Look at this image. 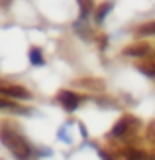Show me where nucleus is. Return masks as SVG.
Returning a JSON list of instances; mask_svg holds the SVG:
<instances>
[{"label": "nucleus", "instance_id": "obj_1", "mask_svg": "<svg viewBox=\"0 0 155 160\" xmlns=\"http://www.w3.org/2000/svg\"><path fill=\"white\" fill-rule=\"evenodd\" d=\"M0 142L12 152L16 160H34L35 152L28 138L12 127V122H0Z\"/></svg>", "mask_w": 155, "mask_h": 160}, {"label": "nucleus", "instance_id": "obj_2", "mask_svg": "<svg viewBox=\"0 0 155 160\" xmlns=\"http://www.w3.org/2000/svg\"><path fill=\"white\" fill-rule=\"evenodd\" d=\"M138 128H139V119H135V117H132V115H124L122 119H118L114 122L112 131H110V137L128 138V137H132L134 132H138Z\"/></svg>", "mask_w": 155, "mask_h": 160}, {"label": "nucleus", "instance_id": "obj_3", "mask_svg": "<svg viewBox=\"0 0 155 160\" xmlns=\"http://www.w3.org/2000/svg\"><path fill=\"white\" fill-rule=\"evenodd\" d=\"M0 97H10V99H32V93L22 87L18 83H10V81H4L0 79Z\"/></svg>", "mask_w": 155, "mask_h": 160}, {"label": "nucleus", "instance_id": "obj_4", "mask_svg": "<svg viewBox=\"0 0 155 160\" xmlns=\"http://www.w3.org/2000/svg\"><path fill=\"white\" fill-rule=\"evenodd\" d=\"M84 97H80L79 93H75V91H69V89H61L57 93V101L63 105L65 111H69V113H73V111H77V107L83 103Z\"/></svg>", "mask_w": 155, "mask_h": 160}, {"label": "nucleus", "instance_id": "obj_5", "mask_svg": "<svg viewBox=\"0 0 155 160\" xmlns=\"http://www.w3.org/2000/svg\"><path fill=\"white\" fill-rule=\"evenodd\" d=\"M151 53V46L145 42H138V44H130L128 48H124V55L130 58H147Z\"/></svg>", "mask_w": 155, "mask_h": 160}, {"label": "nucleus", "instance_id": "obj_6", "mask_svg": "<svg viewBox=\"0 0 155 160\" xmlns=\"http://www.w3.org/2000/svg\"><path fill=\"white\" fill-rule=\"evenodd\" d=\"M0 111H10V113H18V115H30L32 113L28 107H22L14 101L6 99V97H0Z\"/></svg>", "mask_w": 155, "mask_h": 160}, {"label": "nucleus", "instance_id": "obj_7", "mask_svg": "<svg viewBox=\"0 0 155 160\" xmlns=\"http://www.w3.org/2000/svg\"><path fill=\"white\" fill-rule=\"evenodd\" d=\"M77 85H80V87H86V89H92V91H102V89H104V81H102V79H94V77L79 79Z\"/></svg>", "mask_w": 155, "mask_h": 160}, {"label": "nucleus", "instance_id": "obj_8", "mask_svg": "<svg viewBox=\"0 0 155 160\" xmlns=\"http://www.w3.org/2000/svg\"><path fill=\"white\" fill-rule=\"evenodd\" d=\"M112 8H114V4H112V2H102L100 6H98L96 12H94V20H96V24H102V22H104V18L110 14V10H112Z\"/></svg>", "mask_w": 155, "mask_h": 160}, {"label": "nucleus", "instance_id": "obj_9", "mask_svg": "<svg viewBox=\"0 0 155 160\" xmlns=\"http://www.w3.org/2000/svg\"><path fill=\"white\" fill-rule=\"evenodd\" d=\"M77 2L80 8V20L89 18V14H92V10H94V0H77Z\"/></svg>", "mask_w": 155, "mask_h": 160}, {"label": "nucleus", "instance_id": "obj_10", "mask_svg": "<svg viewBox=\"0 0 155 160\" xmlns=\"http://www.w3.org/2000/svg\"><path fill=\"white\" fill-rule=\"evenodd\" d=\"M135 67H138V71H141V73H144L145 77H151V79H155V65L151 63L149 59L141 61V63H138Z\"/></svg>", "mask_w": 155, "mask_h": 160}, {"label": "nucleus", "instance_id": "obj_11", "mask_svg": "<svg viewBox=\"0 0 155 160\" xmlns=\"http://www.w3.org/2000/svg\"><path fill=\"white\" fill-rule=\"evenodd\" d=\"M30 61H32V65H43L45 63L39 48H30Z\"/></svg>", "mask_w": 155, "mask_h": 160}, {"label": "nucleus", "instance_id": "obj_12", "mask_svg": "<svg viewBox=\"0 0 155 160\" xmlns=\"http://www.w3.org/2000/svg\"><path fill=\"white\" fill-rule=\"evenodd\" d=\"M138 36H155V20L153 22H147V24H141V26L135 30Z\"/></svg>", "mask_w": 155, "mask_h": 160}, {"label": "nucleus", "instance_id": "obj_13", "mask_svg": "<svg viewBox=\"0 0 155 160\" xmlns=\"http://www.w3.org/2000/svg\"><path fill=\"white\" fill-rule=\"evenodd\" d=\"M145 138L149 140V142H155V119L147 125V128H145Z\"/></svg>", "mask_w": 155, "mask_h": 160}, {"label": "nucleus", "instance_id": "obj_14", "mask_svg": "<svg viewBox=\"0 0 155 160\" xmlns=\"http://www.w3.org/2000/svg\"><path fill=\"white\" fill-rule=\"evenodd\" d=\"M98 156H100V160H114L112 152H108V150H102V148H98Z\"/></svg>", "mask_w": 155, "mask_h": 160}, {"label": "nucleus", "instance_id": "obj_15", "mask_svg": "<svg viewBox=\"0 0 155 160\" xmlns=\"http://www.w3.org/2000/svg\"><path fill=\"white\" fill-rule=\"evenodd\" d=\"M0 6H2V8H8V6H10V0H0Z\"/></svg>", "mask_w": 155, "mask_h": 160}, {"label": "nucleus", "instance_id": "obj_16", "mask_svg": "<svg viewBox=\"0 0 155 160\" xmlns=\"http://www.w3.org/2000/svg\"><path fill=\"white\" fill-rule=\"evenodd\" d=\"M147 59H149V61H151V63L155 65V52H151L149 55H147Z\"/></svg>", "mask_w": 155, "mask_h": 160}, {"label": "nucleus", "instance_id": "obj_17", "mask_svg": "<svg viewBox=\"0 0 155 160\" xmlns=\"http://www.w3.org/2000/svg\"><path fill=\"white\" fill-rule=\"evenodd\" d=\"M147 160H155V150H151V152H147Z\"/></svg>", "mask_w": 155, "mask_h": 160}]
</instances>
